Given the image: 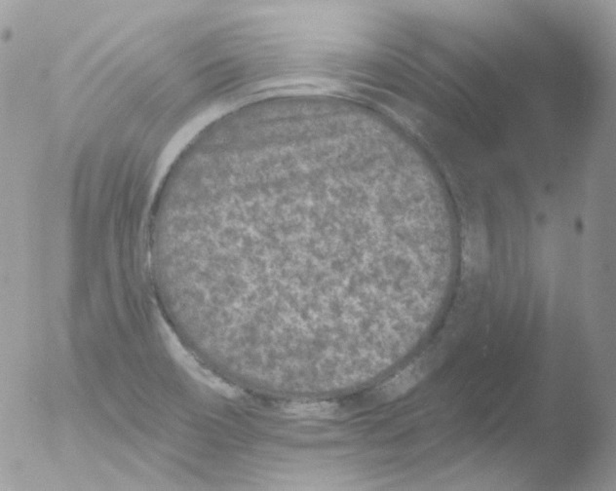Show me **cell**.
<instances>
[{"label":"cell","mask_w":616,"mask_h":491,"mask_svg":"<svg viewBox=\"0 0 616 491\" xmlns=\"http://www.w3.org/2000/svg\"><path fill=\"white\" fill-rule=\"evenodd\" d=\"M425 372H427V370L421 367L420 363L409 368L403 374L399 375L395 381L389 386V388H391L389 393L391 394L388 395L397 396V395L404 393L407 390L410 389L413 385L418 384L422 379Z\"/></svg>","instance_id":"1"}]
</instances>
